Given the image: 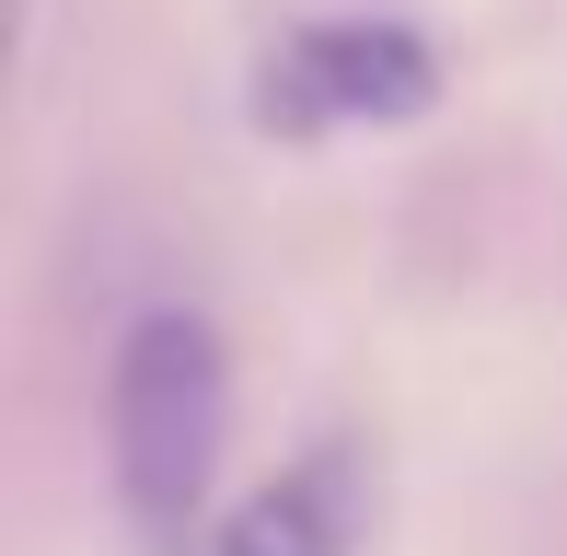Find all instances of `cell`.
Listing matches in <instances>:
<instances>
[{
	"instance_id": "1",
	"label": "cell",
	"mask_w": 567,
	"mask_h": 556,
	"mask_svg": "<svg viewBox=\"0 0 567 556\" xmlns=\"http://www.w3.org/2000/svg\"><path fill=\"white\" fill-rule=\"evenodd\" d=\"M105 441H116V498L151 545H174L197 522L231 441V360H220V325L209 313H140L116 337L105 371Z\"/></svg>"
},
{
	"instance_id": "2",
	"label": "cell",
	"mask_w": 567,
	"mask_h": 556,
	"mask_svg": "<svg viewBox=\"0 0 567 556\" xmlns=\"http://www.w3.org/2000/svg\"><path fill=\"white\" fill-rule=\"evenodd\" d=\"M429 105H441V47H429L417 23H371V12L301 23V35H278L267 70H255V128L267 140L394 128V116H429Z\"/></svg>"
},
{
	"instance_id": "3",
	"label": "cell",
	"mask_w": 567,
	"mask_h": 556,
	"mask_svg": "<svg viewBox=\"0 0 567 556\" xmlns=\"http://www.w3.org/2000/svg\"><path fill=\"white\" fill-rule=\"evenodd\" d=\"M220 556H359V511H348V464L313 452L278 487H255L244 511L220 522Z\"/></svg>"
}]
</instances>
